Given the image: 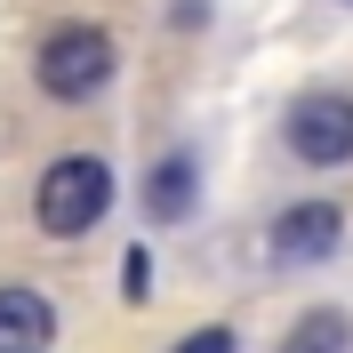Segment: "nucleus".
<instances>
[{
    "instance_id": "7ed1b4c3",
    "label": "nucleus",
    "mask_w": 353,
    "mask_h": 353,
    "mask_svg": "<svg viewBox=\"0 0 353 353\" xmlns=\"http://www.w3.org/2000/svg\"><path fill=\"white\" fill-rule=\"evenodd\" d=\"M289 153L313 161V169H345L353 161V97L337 88H313L289 105Z\"/></svg>"
},
{
    "instance_id": "1a4fd4ad",
    "label": "nucleus",
    "mask_w": 353,
    "mask_h": 353,
    "mask_svg": "<svg viewBox=\"0 0 353 353\" xmlns=\"http://www.w3.org/2000/svg\"><path fill=\"white\" fill-rule=\"evenodd\" d=\"M345 8H353V0H345Z\"/></svg>"
},
{
    "instance_id": "20e7f679",
    "label": "nucleus",
    "mask_w": 353,
    "mask_h": 353,
    "mask_svg": "<svg viewBox=\"0 0 353 353\" xmlns=\"http://www.w3.org/2000/svg\"><path fill=\"white\" fill-rule=\"evenodd\" d=\"M273 257L281 265H321L337 241H345V217H337V201H297V209H281L273 217Z\"/></svg>"
},
{
    "instance_id": "0eeeda50",
    "label": "nucleus",
    "mask_w": 353,
    "mask_h": 353,
    "mask_svg": "<svg viewBox=\"0 0 353 353\" xmlns=\"http://www.w3.org/2000/svg\"><path fill=\"white\" fill-rule=\"evenodd\" d=\"M353 345V330H345V313H305V321H297V330H289V345L281 353H345Z\"/></svg>"
},
{
    "instance_id": "f03ea898",
    "label": "nucleus",
    "mask_w": 353,
    "mask_h": 353,
    "mask_svg": "<svg viewBox=\"0 0 353 353\" xmlns=\"http://www.w3.org/2000/svg\"><path fill=\"white\" fill-rule=\"evenodd\" d=\"M32 81H41V97H57V105H88V97H105V81H112V41L97 24H57L41 41V57H32Z\"/></svg>"
},
{
    "instance_id": "39448f33",
    "label": "nucleus",
    "mask_w": 353,
    "mask_h": 353,
    "mask_svg": "<svg viewBox=\"0 0 353 353\" xmlns=\"http://www.w3.org/2000/svg\"><path fill=\"white\" fill-rule=\"evenodd\" d=\"M57 337V305L41 289H0V353H48Z\"/></svg>"
},
{
    "instance_id": "f257e3e1",
    "label": "nucleus",
    "mask_w": 353,
    "mask_h": 353,
    "mask_svg": "<svg viewBox=\"0 0 353 353\" xmlns=\"http://www.w3.org/2000/svg\"><path fill=\"white\" fill-rule=\"evenodd\" d=\"M112 209V169L97 153H65L41 169V193H32V217H41L48 241H81L88 225Z\"/></svg>"
},
{
    "instance_id": "423d86ee",
    "label": "nucleus",
    "mask_w": 353,
    "mask_h": 353,
    "mask_svg": "<svg viewBox=\"0 0 353 353\" xmlns=\"http://www.w3.org/2000/svg\"><path fill=\"white\" fill-rule=\"evenodd\" d=\"M145 209L153 217H193V161H161L153 185H145Z\"/></svg>"
},
{
    "instance_id": "6e6552de",
    "label": "nucleus",
    "mask_w": 353,
    "mask_h": 353,
    "mask_svg": "<svg viewBox=\"0 0 353 353\" xmlns=\"http://www.w3.org/2000/svg\"><path fill=\"white\" fill-rule=\"evenodd\" d=\"M169 353H233V330H225V321H209V330H193L185 345H169Z\"/></svg>"
}]
</instances>
